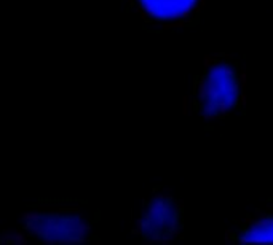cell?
I'll return each instance as SVG.
<instances>
[{
  "label": "cell",
  "mask_w": 273,
  "mask_h": 245,
  "mask_svg": "<svg viewBox=\"0 0 273 245\" xmlns=\"http://www.w3.org/2000/svg\"><path fill=\"white\" fill-rule=\"evenodd\" d=\"M128 10L149 30H180L198 23L205 0H125Z\"/></svg>",
  "instance_id": "4"
},
{
  "label": "cell",
  "mask_w": 273,
  "mask_h": 245,
  "mask_svg": "<svg viewBox=\"0 0 273 245\" xmlns=\"http://www.w3.org/2000/svg\"><path fill=\"white\" fill-rule=\"evenodd\" d=\"M246 104V67L235 54H206L184 96V111L203 121L234 116Z\"/></svg>",
  "instance_id": "2"
},
{
  "label": "cell",
  "mask_w": 273,
  "mask_h": 245,
  "mask_svg": "<svg viewBox=\"0 0 273 245\" xmlns=\"http://www.w3.org/2000/svg\"><path fill=\"white\" fill-rule=\"evenodd\" d=\"M224 239L227 243H273V201L235 221Z\"/></svg>",
  "instance_id": "5"
},
{
  "label": "cell",
  "mask_w": 273,
  "mask_h": 245,
  "mask_svg": "<svg viewBox=\"0 0 273 245\" xmlns=\"http://www.w3.org/2000/svg\"><path fill=\"white\" fill-rule=\"evenodd\" d=\"M184 231V201L166 187H155L141 201L131 232L143 243H173Z\"/></svg>",
  "instance_id": "3"
},
{
  "label": "cell",
  "mask_w": 273,
  "mask_h": 245,
  "mask_svg": "<svg viewBox=\"0 0 273 245\" xmlns=\"http://www.w3.org/2000/svg\"><path fill=\"white\" fill-rule=\"evenodd\" d=\"M98 213L75 199H40L19 215L18 224L0 236V243H86L99 242Z\"/></svg>",
  "instance_id": "1"
}]
</instances>
